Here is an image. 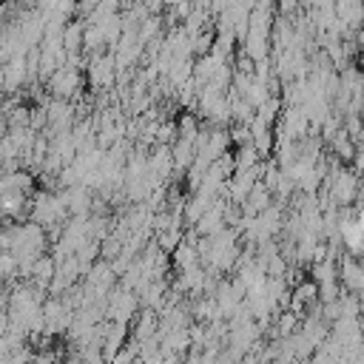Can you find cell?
Masks as SVG:
<instances>
[{
  "mask_svg": "<svg viewBox=\"0 0 364 364\" xmlns=\"http://www.w3.org/2000/svg\"><path fill=\"white\" fill-rule=\"evenodd\" d=\"M31 213H34V219L37 222H54L60 213H63V205H60V199H54V196H37V202H34V208H31Z\"/></svg>",
  "mask_w": 364,
  "mask_h": 364,
  "instance_id": "obj_1",
  "label": "cell"
},
{
  "mask_svg": "<svg viewBox=\"0 0 364 364\" xmlns=\"http://www.w3.org/2000/svg\"><path fill=\"white\" fill-rule=\"evenodd\" d=\"M17 270H20V264H17V256H14L11 250L0 253V279H9V276H14Z\"/></svg>",
  "mask_w": 364,
  "mask_h": 364,
  "instance_id": "obj_2",
  "label": "cell"
}]
</instances>
